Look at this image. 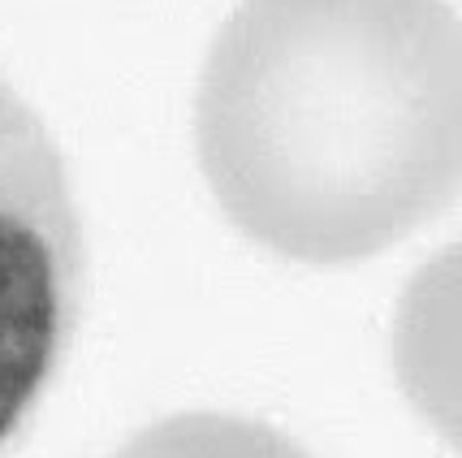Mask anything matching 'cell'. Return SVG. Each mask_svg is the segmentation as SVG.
Wrapping results in <instances>:
<instances>
[{
  "mask_svg": "<svg viewBox=\"0 0 462 458\" xmlns=\"http://www.w3.org/2000/svg\"><path fill=\"white\" fill-rule=\"evenodd\" d=\"M121 458H307L260 424L229 416H173L143 433Z\"/></svg>",
  "mask_w": 462,
  "mask_h": 458,
  "instance_id": "obj_3",
  "label": "cell"
},
{
  "mask_svg": "<svg viewBox=\"0 0 462 458\" xmlns=\"http://www.w3.org/2000/svg\"><path fill=\"white\" fill-rule=\"evenodd\" d=\"M87 294L74 182L43 117L0 79V458L69 359Z\"/></svg>",
  "mask_w": 462,
  "mask_h": 458,
  "instance_id": "obj_2",
  "label": "cell"
},
{
  "mask_svg": "<svg viewBox=\"0 0 462 458\" xmlns=\"http://www.w3.org/2000/svg\"><path fill=\"white\" fill-rule=\"evenodd\" d=\"M195 147L234 229L294 264L393 247L458 191L449 0H238L203 57Z\"/></svg>",
  "mask_w": 462,
  "mask_h": 458,
  "instance_id": "obj_1",
  "label": "cell"
}]
</instances>
